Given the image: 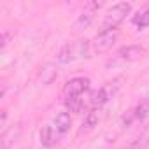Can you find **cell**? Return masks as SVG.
I'll use <instances>...</instances> for the list:
<instances>
[{
    "label": "cell",
    "mask_w": 149,
    "mask_h": 149,
    "mask_svg": "<svg viewBox=\"0 0 149 149\" xmlns=\"http://www.w3.org/2000/svg\"><path fill=\"white\" fill-rule=\"evenodd\" d=\"M93 51H91V40H76V42H68L65 44L56 60L60 63H72V61H77V60H83V58H91Z\"/></svg>",
    "instance_id": "cell-1"
},
{
    "label": "cell",
    "mask_w": 149,
    "mask_h": 149,
    "mask_svg": "<svg viewBox=\"0 0 149 149\" xmlns=\"http://www.w3.org/2000/svg\"><path fill=\"white\" fill-rule=\"evenodd\" d=\"M130 11H132V4H130V2H119V4H114V6L107 11L104 21L100 23V30H98V33H109V32H114V30L125 21V18L130 14Z\"/></svg>",
    "instance_id": "cell-2"
},
{
    "label": "cell",
    "mask_w": 149,
    "mask_h": 149,
    "mask_svg": "<svg viewBox=\"0 0 149 149\" xmlns=\"http://www.w3.org/2000/svg\"><path fill=\"white\" fill-rule=\"evenodd\" d=\"M123 81V77H119V79H114V81H111V83H107V84H104L100 90H97V91H93L91 95H90V105H91V109H100L102 105H105L112 97H114V93L119 90V83Z\"/></svg>",
    "instance_id": "cell-3"
},
{
    "label": "cell",
    "mask_w": 149,
    "mask_h": 149,
    "mask_svg": "<svg viewBox=\"0 0 149 149\" xmlns=\"http://www.w3.org/2000/svg\"><path fill=\"white\" fill-rule=\"evenodd\" d=\"M147 114H149V102L146 100V102H140L139 105L132 107L126 114H123L119 126L125 130V128H130V126H133L137 123H142L147 118Z\"/></svg>",
    "instance_id": "cell-4"
},
{
    "label": "cell",
    "mask_w": 149,
    "mask_h": 149,
    "mask_svg": "<svg viewBox=\"0 0 149 149\" xmlns=\"http://www.w3.org/2000/svg\"><path fill=\"white\" fill-rule=\"evenodd\" d=\"M90 91V79L88 77H74L63 86V98L84 97Z\"/></svg>",
    "instance_id": "cell-5"
},
{
    "label": "cell",
    "mask_w": 149,
    "mask_h": 149,
    "mask_svg": "<svg viewBox=\"0 0 149 149\" xmlns=\"http://www.w3.org/2000/svg\"><path fill=\"white\" fill-rule=\"evenodd\" d=\"M116 40H118V30L109 32V33H98L97 37L91 39V51H93V54L107 53L109 49H112Z\"/></svg>",
    "instance_id": "cell-6"
},
{
    "label": "cell",
    "mask_w": 149,
    "mask_h": 149,
    "mask_svg": "<svg viewBox=\"0 0 149 149\" xmlns=\"http://www.w3.org/2000/svg\"><path fill=\"white\" fill-rule=\"evenodd\" d=\"M147 54V49L144 46H139V44H130V46H125V47H119L116 51V60L119 61H137L140 58H144Z\"/></svg>",
    "instance_id": "cell-7"
},
{
    "label": "cell",
    "mask_w": 149,
    "mask_h": 149,
    "mask_svg": "<svg viewBox=\"0 0 149 149\" xmlns=\"http://www.w3.org/2000/svg\"><path fill=\"white\" fill-rule=\"evenodd\" d=\"M39 139H40V144H42L44 147H53V146H56V142L61 139V135L54 130V126H53L51 123H47V125L42 126V130H40V133H39Z\"/></svg>",
    "instance_id": "cell-8"
},
{
    "label": "cell",
    "mask_w": 149,
    "mask_h": 149,
    "mask_svg": "<svg viewBox=\"0 0 149 149\" xmlns=\"http://www.w3.org/2000/svg\"><path fill=\"white\" fill-rule=\"evenodd\" d=\"M49 123H51V125L54 126V130L63 137V135L70 130V126H72V118H70V114H68L67 111H61V112H58Z\"/></svg>",
    "instance_id": "cell-9"
},
{
    "label": "cell",
    "mask_w": 149,
    "mask_h": 149,
    "mask_svg": "<svg viewBox=\"0 0 149 149\" xmlns=\"http://www.w3.org/2000/svg\"><path fill=\"white\" fill-rule=\"evenodd\" d=\"M21 133V125L16 123L13 126H7L4 132H2V149H9L19 137Z\"/></svg>",
    "instance_id": "cell-10"
},
{
    "label": "cell",
    "mask_w": 149,
    "mask_h": 149,
    "mask_svg": "<svg viewBox=\"0 0 149 149\" xmlns=\"http://www.w3.org/2000/svg\"><path fill=\"white\" fill-rule=\"evenodd\" d=\"M132 23H133L139 30H142V28H147V26H149V4H147V6H144L142 9H139V11L133 14Z\"/></svg>",
    "instance_id": "cell-11"
},
{
    "label": "cell",
    "mask_w": 149,
    "mask_h": 149,
    "mask_svg": "<svg viewBox=\"0 0 149 149\" xmlns=\"http://www.w3.org/2000/svg\"><path fill=\"white\" fill-rule=\"evenodd\" d=\"M95 126H98V109H91L84 116V121L81 125V133H90L91 130H95Z\"/></svg>",
    "instance_id": "cell-12"
},
{
    "label": "cell",
    "mask_w": 149,
    "mask_h": 149,
    "mask_svg": "<svg viewBox=\"0 0 149 149\" xmlns=\"http://www.w3.org/2000/svg\"><path fill=\"white\" fill-rule=\"evenodd\" d=\"M93 19H95V13H93V11H86V9H84V13L76 19V23H74V30H76V32L86 30V28L93 23Z\"/></svg>",
    "instance_id": "cell-13"
},
{
    "label": "cell",
    "mask_w": 149,
    "mask_h": 149,
    "mask_svg": "<svg viewBox=\"0 0 149 149\" xmlns=\"http://www.w3.org/2000/svg\"><path fill=\"white\" fill-rule=\"evenodd\" d=\"M149 146V125L137 135L135 140H132V144L128 146V149H146Z\"/></svg>",
    "instance_id": "cell-14"
},
{
    "label": "cell",
    "mask_w": 149,
    "mask_h": 149,
    "mask_svg": "<svg viewBox=\"0 0 149 149\" xmlns=\"http://www.w3.org/2000/svg\"><path fill=\"white\" fill-rule=\"evenodd\" d=\"M86 97V95H84ZM84 97H74V98H65V107H67V112H81L83 107H84V102L86 98Z\"/></svg>",
    "instance_id": "cell-15"
},
{
    "label": "cell",
    "mask_w": 149,
    "mask_h": 149,
    "mask_svg": "<svg viewBox=\"0 0 149 149\" xmlns=\"http://www.w3.org/2000/svg\"><path fill=\"white\" fill-rule=\"evenodd\" d=\"M56 76H58V70L53 65H44L42 70H40V81H42V84H49Z\"/></svg>",
    "instance_id": "cell-16"
},
{
    "label": "cell",
    "mask_w": 149,
    "mask_h": 149,
    "mask_svg": "<svg viewBox=\"0 0 149 149\" xmlns=\"http://www.w3.org/2000/svg\"><path fill=\"white\" fill-rule=\"evenodd\" d=\"M102 6H104V2H90V4H86V6H84V9H86V11H93V13H95V11H98Z\"/></svg>",
    "instance_id": "cell-17"
},
{
    "label": "cell",
    "mask_w": 149,
    "mask_h": 149,
    "mask_svg": "<svg viewBox=\"0 0 149 149\" xmlns=\"http://www.w3.org/2000/svg\"><path fill=\"white\" fill-rule=\"evenodd\" d=\"M9 37H11V32L6 30V32L2 33V49H6V46L9 44Z\"/></svg>",
    "instance_id": "cell-18"
}]
</instances>
